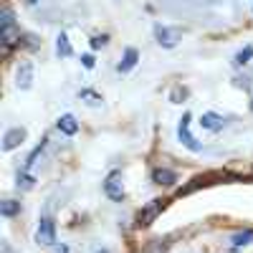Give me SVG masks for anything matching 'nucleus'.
I'll return each instance as SVG.
<instances>
[{"instance_id": "1", "label": "nucleus", "mask_w": 253, "mask_h": 253, "mask_svg": "<svg viewBox=\"0 0 253 253\" xmlns=\"http://www.w3.org/2000/svg\"><path fill=\"white\" fill-rule=\"evenodd\" d=\"M0 43H3V56H10L15 46H20V31L15 28V18L10 8L0 10Z\"/></svg>"}, {"instance_id": "2", "label": "nucleus", "mask_w": 253, "mask_h": 253, "mask_svg": "<svg viewBox=\"0 0 253 253\" xmlns=\"http://www.w3.org/2000/svg\"><path fill=\"white\" fill-rule=\"evenodd\" d=\"M190 124H193V114L190 112H185L182 117H180V122H177V142L185 147V150H190V152H203V144L195 139V134H193V129H190Z\"/></svg>"}, {"instance_id": "3", "label": "nucleus", "mask_w": 253, "mask_h": 253, "mask_svg": "<svg viewBox=\"0 0 253 253\" xmlns=\"http://www.w3.org/2000/svg\"><path fill=\"white\" fill-rule=\"evenodd\" d=\"M104 195H107L112 203H122L126 198V187H124L122 172H109L107 175V180H104Z\"/></svg>"}, {"instance_id": "4", "label": "nucleus", "mask_w": 253, "mask_h": 253, "mask_svg": "<svg viewBox=\"0 0 253 253\" xmlns=\"http://www.w3.org/2000/svg\"><path fill=\"white\" fill-rule=\"evenodd\" d=\"M36 243L38 246H53L56 243V223L51 215H41L36 225Z\"/></svg>"}, {"instance_id": "5", "label": "nucleus", "mask_w": 253, "mask_h": 253, "mask_svg": "<svg viewBox=\"0 0 253 253\" xmlns=\"http://www.w3.org/2000/svg\"><path fill=\"white\" fill-rule=\"evenodd\" d=\"M165 203H167V200H162V198L150 200V203H147V205L139 210V213H137V225H139V228L152 225V223H155V218H157V215L162 213V210H165Z\"/></svg>"}, {"instance_id": "6", "label": "nucleus", "mask_w": 253, "mask_h": 253, "mask_svg": "<svg viewBox=\"0 0 253 253\" xmlns=\"http://www.w3.org/2000/svg\"><path fill=\"white\" fill-rule=\"evenodd\" d=\"M26 137H28L26 126H10V129L5 132V137H3V152H13V150H18V147L26 142Z\"/></svg>"}, {"instance_id": "7", "label": "nucleus", "mask_w": 253, "mask_h": 253, "mask_svg": "<svg viewBox=\"0 0 253 253\" xmlns=\"http://www.w3.org/2000/svg\"><path fill=\"white\" fill-rule=\"evenodd\" d=\"M198 124L203 126L205 132H220V129H225V126H228V119L223 114H218V112H203Z\"/></svg>"}, {"instance_id": "8", "label": "nucleus", "mask_w": 253, "mask_h": 253, "mask_svg": "<svg viewBox=\"0 0 253 253\" xmlns=\"http://www.w3.org/2000/svg\"><path fill=\"white\" fill-rule=\"evenodd\" d=\"M155 38H157V43L162 48H175L177 46V41H180V33L175 28H167V26H155Z\"/></svg>"}, {"instance_id": "9", "label": "nucleus", "mask_w": 253, "mask_h": 253, "mask_svg": "<svg viewBox=\"0 0 253 253\" xmlns=\"http://www.w3.org/2000/svg\"><path fill=\"white\" fill-rule=\"evenodd\" d=\"M15 86L23 89V91L33 86V63L31 61H23L18 66V71H15Z\"/></svg>"}, {"instance_id": "10", "label": "nucleus", "mask_w": 253, "mask_h": 253, "mask_svg": "<svg viewBox=\"0 0 253 253\" xmlns=\"http://www.w3.org/2000/svg\"><path fill=\"white\" fill-rule=\"evenodd\" d=\"M152 182L160 185V187H172L177 182V172L167 170V167H155V170H152Z\"/></svg>"}, {"instance_id": "11", "label": "nucleus", "mask_w": 253, "mask_h": 253, "mask_svg": "<svg viewBox=\"0 0 253 253\" xmlns=\"http://www.w3.org/2000/svg\"><path fill=\"white\" fill-rule=\"evenodd\" d=\"M137 61H139V51L137 48H124V53H122V61L117 63V71L119 74H126V71H132L134 66H137Z\"/></svg>"}, {"instance_id": "12", "label": "nucleus", "mask_w": 253, "mask_h": 253, "mask_svg": "<svg viewBox=\"0 0 253 253\" xmlns=\"http://www.w3.org/2000/svg\"><path fill=\"white\" fill-rule=\"evenodd\" d=\"M56 129H58L61 134H66V137H74V134L79 132V122H76L74 114H61V117L56 119Z\"/></svg>"}, {"instance_id": "13", "label": "nucleus", "mask_w": 253, "mask_h": 253, "mask_svg": "<svg viewBox=\"0 0 253 253\" xmlns=\"http://www.w3.org/2000/svg\"><path fill=\"white\" fill-rule=\"evenodd\" d=\"M230 246H233V248H246V246H253V230H251V228L236 230V233L230 236Z\"/></svg>"}, {"instance_id": "14", "label": "nucleus", "mask_w": 253, "mask_h": 253, "mask_svg": "<svg viewBox=\"0 0 253 253\" xmlns=\"http://www.w3.org/2000/svg\"><path fill=\"white\" fill-rule=\"evenodd\" d=\"M56 56H58V58H69V56H74L71 41H69L66 33H58V36H56Z\"/></svg>"}, {"instance_id": "15", "label": "nucleus", "mask_w": 253, "mask_h": 253, "mask_svg": "<svg viewBox=\"0 0 253 253\" xmlns=\"http://www.w3.org/2000/svg\"><path fill=\"white\" fill-rule=\"evenodd\" d=\"M46 147H48V137H43V139H41V144H36V147H33V152L28 155V160H26V165H23V170H26V172H31V167L38 162V157L43 155Z\"/></svg>"}, {"instance_id": "16", "label": "nucleus", "mask_w": 253, "mask_h": 253, "mask_svg": "<svg viewBox=\"0 0 253 253\" xmlns=\"http://www.w3.org/2000/svg\"><path fill=\"white\" fill-rule=\"evenodd\" d=\"M251 61H253V46L248 43V46H243V48L233 56V66H236V69H243V66H248Z\"/></svg>"}, {"instance_id": "17", "label": "nucleus", "mask_w": 253, "mask_h": 253, "mask_svg": "<svg viewBox=\"0 0 253 253\" xmlns=\"http://www.w3.org/2000/svg\"><path fill=\"white\" fill-rule=\"evenodd\" d=\"M20 210H23V205H20L18 200H3L0 203V215L3 218H15Z\"/></svg>"}, {"instance_id": "18", "label": "nucleus", "mask_w": 253, "mask_h": 253, "mask_svg": "<svg viewBox=\"0 0 253 253\" xmlns=\"http://www.w3.org/2000/svg\"><path fill=\"white\" fill-rule=\"evenodd\" d=\"M15 187H18V190H23V193H28V190L36 187V177H33L31 172H26V170H20L18 177H15Z\"/></svg>"}, {"instance_id": "19", "label": "nucleus", "mask_w": 253, "mask_h": 253, "mask_svg": "<svg viewBox=\"0 0 253 253\" xmlns=\"http://www.w3.org/2000/svg\"><path fill=\"white\" fill-rule=\"evenodd\" d=\"M79 99H84L89 107H101V101H104L101 94H96L94 89H81V91H79Z\"/></svg>"}, {"instance_id": "20", "label": "nucleus", "mask_w": 253, "mask_h": 253, "mask_svg": "<svg viewBox=\"0 0 253 253\" xmlns=\"http://www.w3.org/2000/svg\"><path fill=\"white\" fill-rule=\"evenodd\" d=\"M109 43V36H91V48H101V46H107Z\"/></svg>"}, {"instance_id": "21", "label": "nucleus", "mask_w": 253, "mask_h": 253, "mask_svg": "<svg viewBox=\"0 0 253 253\" xmlns=\"http://www.w3.org/2000/svg\"><path fill=\"white\" fill-rule=\"evenodd\" d=\"M81 66H84V69H94V56H91V53H84V56H81Z\"/></svg>"}, {"instance_id": "22", "label": "nucleus", "mask_w": 253, "mask_h": 253, "mask_svg": "<svg viewBox=\"0 0 253 253\" xmlns=\"http://www.w3.org/2000/svg\"><path fill=\"white\" fill-rule=\"evenodd\" d=\"M91 253H112V251H109V248H104V246H99V248H94Z\"/></svg>"}, {"instance_id": "23", "label": "nucleus", "mask_w": 253, "mask_h": 253, "mask_svg": "<svg viewBox=\"0 0 253 253\" xmlns=\"http://www.w3.org/2000/svg\"><path fill=\"white\" fill-rule=\"evenodd\" d=\"M28 3H31V5H33V3H38V0H28Z\"/></svg>"}, {"instance_id": "24", "label": "nucleus", "mask_w": 253, "mask_h": 253, "mask_svg": "<svg viewBox=\"0 0 253 253\" xmlns=\"http://www.w3.org/2000/svg\"><path fill=\"white\" fill-rule=\"evenodd\" d=\"M251 112H253V99H251Z\"/></svg>"}, {"instance_id": "25", "label": "nucleus", "mask_w": 253, "mask_h": 253, "mask_svg": "<svg viewBox=\"0 0 253 253\" xmlns=\"http://www.w3.org/2000/svg\"><path fill=\"white\" fill-rule=\"evenodd\" d=\"M61 253H66V248H61Z\"/></svg>"}]
</instances>
